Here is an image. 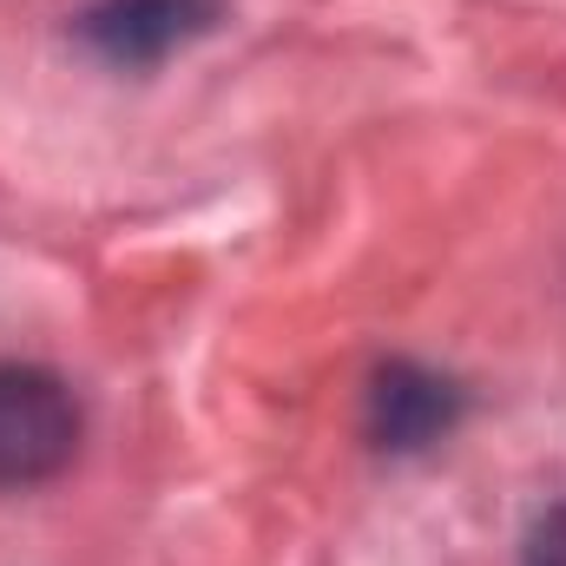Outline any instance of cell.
I'll list each match as a JSON object with an SVG mask.
<instances>
[{"instance_id":"obj_1","label":"cell","mask_w":566,"mask_h":566,"mask_svg":"<svg viewBox=\"0 0 566 566\" xmlns=\"http://www.w3.org/2000/svg\"><path fill=\"white\" fill-rule=\"evenodd\" d=\"M80 448V402L60 376L0 363V488L53 481Z\"/></svg>"},{"instance_id":"obj_2","label":"cell","mask_w":566,"mask_h":566,"mask_svg":"<svg viewBox=\"0 0 566 566\" xmlns=\"http://www.w3.org/2000/svg\"><path fill=\"white\" fill-rule=\"evenodd\" d=\"M218 0H99L80 20V40L113 60V66H151L165 53H178L185 40L218 27Z\"/></svg>"},{"instance_id":"obj_3","label":"cell","mask_w":566,"mask_h":566,"mask_svg":"<svg viewBox=\"0 0 566 566\" xmlns=\"http://www.w3.org/2000/svg\"><path fill=\"white\" fill-rule=\"evenodd\" d=\"M454 416H461V389L416 363H389L369 389V428L382 448H428L454 428Z\"/></svg>"},{"instance_id":"obj_4","label":"cell","mask_w":566,"mask_h":566,"mask_svg":"<svg viewBox=\"0 0 566 566\" xmlns=\"http://www.w3.org/2000/svg\"><path fill=\"white\" fill-rule=\"evenodd\" d=\"M527 566H566V501L534 521V534H527Z\"/></svg>"}]
</instances>
